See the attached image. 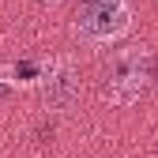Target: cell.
<instances>
[{
	"mask_svg": "<svg viewBox=\"0 0 158 158\" xmlns=\"http://www.w3.org/2000/svg\"><path fill=\"white\" fill-rule=\"evenodd\" d=\"M72 98H75V79H72L68 68H60V72L45 83V102H49V106H68Z\"/></svg>",
	"mask_w": 158,
	"mask_h": 158,
	"instance_id": "3",
	"label": "cell"
},
{
	"mask_svg": "<svg viewBox=\"0 0 158 158\" xmlns=\"http://www.w3.org/2000/svg\"><path fill=\"white\" fill-rule=\"evenodd\" d=\"M147 75H151V60H147L143 53H132V56H121V60H117V72H113V79H109V87L124 83V87H128V90H124V102H132V98L147 87Z\"/></svg>",
	"mask_w": 158,
	"mask_h": 158,
	"instance_id": "2",
	"label": "cell"
},
{
	"mask_svg": "<svg viewBox=\"0 0 158 158\" xmlns=\"http://www.w3.org/2000/svg\"><path fill=\"white\" fill-rule=\"evenodd\" d=\"M132 27V8L128 0H83L75 15V30L87 42H117Z\"/></svg>",
	"mask_w": 158,
	"mask_h": 158,
	"instance_id": "1",
	"label": "cell"
}]
</instances>
